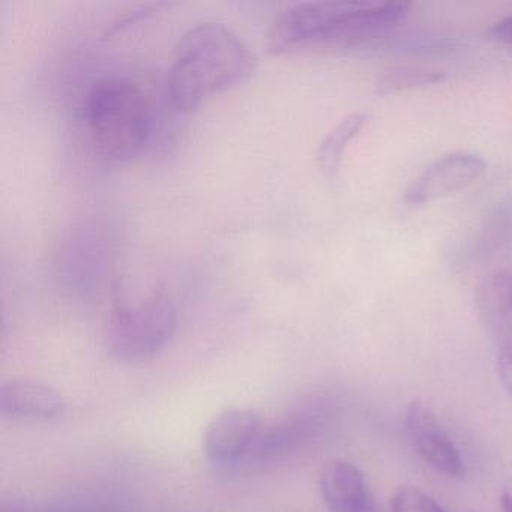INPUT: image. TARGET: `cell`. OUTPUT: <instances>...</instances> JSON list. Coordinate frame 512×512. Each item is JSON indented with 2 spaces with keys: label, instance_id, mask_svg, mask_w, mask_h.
I'll list each match as a JSON object with an SVG mask.
<instances>
[{
  "label": "cell",
  "instance_id": "cell-3",
  "mask_svg": "<svg viewBox=\"0 0 512 512\" xmlns=\"http://www.w3.org/2000/svg\"><path fill=\"white\" fill-rule=\"evenodd\" d=\"M83 113L92 145L107 163H128L145 148L151 134V109L139 86L130 80L95 83L86 95Z\"/></svg>",
  "mask_w": 512,
  "mask_h": 512
},
{
  "label": "cell",
  "instance_id": "cell-9",
  "mask_svg": "<svg viewBox=\"0 0 512 512\" xmlns=\"http://www.w3.org/2000/svg\"><path fill=\"white\" fill-rule=\"evenodd\" d=\"M65 413V400L50 386L28 380L0 385V415L16 421L50 422Z\"/></svg>",
  "mask_w": 512,
  "mask_h": 512
},
{
  "label": "cell",
  "instance_id": "cell-8",
  "mask_svg": "<svg viewBox=\"0 0 512 512\" xmlns=\"http://www.w3.org/2000/svg\"><path fill=\"white\" fill-rule=\"evenodd\" d=\"M319 487L331 512H380L364 473L350 461L326 463L320 472Z\"/></svg>",
  "mask_w": 512,
  "mask_h": 512
},
{
  "label": "cell",
  "instance_id": "cell-18",
  "mask_svg": "<svg viewBox=\"0 0 512 512\" xmlns=\"http://www.w3.org/2000/svg\"><path fill=\"white\" fill-rule=\"evenodd\" d=\"M500 508H502V512H512V479L503 485L502 493H500Z\"/></svg>",
  "mask_w": 512,
  "mask_h": 512
},
{
  "label": "cell",
  "instance_id": "cell-17",
  "mask_svg": "<svg viewBox=\"0 0 512 512\" xmlns=\"http://www.w3.org/2000/svg\"><path fill=\"white\" fill-rule=\"evenodd\" d=\"M491 37L500 43L511 44L512 46V16L499 20L496 25L491 28Z\"/></svg>",
  "mask_w": 512,
  "mask_h": 512
},
{
  "label": "cell",
  "instance_id": "cell-4",
  "mask_svg": "<svg viewBox=\"0 0 512 512\" xmlns=\"http://www.w3.org/2000/svg\"><path fill=\"white\" fill-rule=\"evenodd\" d=\"M176 329V307L166 286L131 299L115 287L107 346L110 355L124 364L154 359L169 343Z\"/></svg>",
  "mask_w": 512,
  "mask_h": 512
},
{
  "label": "cell",
  "instance_id": "cell-10",
  "mask_svg": "<svg viewBox=\"0 0 512 512\" xmlns=\"http://www.w3.org/2000/svg\"><path fill=\"white\" fill-rule=\"evenodd\" d=\"M317 427V415L310 412L295 413L269 427H263L245 463L265 466L283 460L302 445Z\"/></svg>",
  "mask_w": 512,
  "mask_h": 512
},
{
  "label": "cell",
  "instance_id": "cell-19",
  "mask_svg": "<svg viewBox=\"0 0 512 512\" xmlns=\"http://www.w3.org/2000/svg\"><path fill=\"white\" fill-rule=\"evenodd\" d=\"M470 512H478V511H470Z\"/></svg>",
  "mask_w": 512,
  "mask_h": 512
},
{
  "label": "cell",
  "instance_id": "cell-12",
  "mask_svg": "<svg viewBox=\"0 0 512 512\" xmlns=\"http://www.w3.org/2000/svg\"><path fill=\"white\" fill-rule=\"evenodd\" d=\"M0 512H118L107 506L71 505V503L40 502L28 499H4Z\"/></svg>",
  "mask_w": 512,
  "mask_h": 512
},
{
  "label": "cell",
  "instance_id": "cell-14",
  "mask_svg": "<svg viewBox=\"0 0 512 512\" xmlns=\"http://www.w3.org/2000/svg\"><path fill=\"white\" fill-rule=\"evenodd\" d=\"M167 7H169V4L158 2V4H146L133 8V10L127 11V13L119 16L118 19L110 25V28H107V31L104 32L103 38H106V40L107 38H112L113 35L119 34V32L124 31L128 26L142 22L143 19H148V17L155 16L158 11Z\"/></svg>",
  "mask_w": 512,
  "mask_h": 512
},
{
  "label": "cell",
  "instance_id": "cell-16",
  "mask_svg": "<svg viewBox=\"0 0 512 512\" xmlns=\"http://www.w3.org/2000/svg\"><path fill=\"white\" fill-rule=\"evenodd\" d=\"M499 370L503 385L512 397V347H502L499 350Z\"/></svg>",
  "mask_w": 512,
  "mask_h": 512
},
{
  "label": "cell",
  "instance_id": "cell-5",
  "mask_svg": "<svg viewBox=\"0 0 512 512\" xmlns=\"http://www.w3.org/2000/svg\"><path fill=\"white\" fill-rule=\"evenodd\" d=\"M262 430V419L253 410L241 407L223 410L206 428L203 452L209 463L220 469L239 466L247 461Z\"/></svg>",
  "mask_w": 512,
  "mask_h": 512
},
{
  "label": "cell",
  "instance_id": "cell-6",
  "mask_svg": "<svg viewBox=\"0 0 512 512\" xmlns=\"http://www.w3.org/2000/svg\"><path fill=\"white\" fill-rule=\"evenodd\" d=\"M485 163L481 157L466 152L445 155L428 166L406 190L412 205L433 202L451 196L481 178Z\"/></svg>",
  "mask_w": 512,
  "mask_h": 512
},
{
  "label": "cell",
  "instance_id": "cell-15",
  "mask_svg": "<svg viewBox=\"0 0 512 512\" xmlns=\"http://www.w3.org/2000/svg\"><path fill=\"white\" fill-rule=\"evenodd\" d=\"M440 77L434 73H424V71H398V73L391 74L385 80L383 86L388 88H403V86L425 85V83L437 82Z\"/></svg>",
  "mask_w": 512,
  "mask_h": 512
},
{
  "label": "cell",
  "instance_id": "cell-13",
  "mask_svg": "<svg viewBox=\"0 0 512 512\" xmlns=\"http://www.w3.org/2000/svg\"><path fill=\"white\" fill-rule=\"evenodd\" d=\"M391 512H446L433 497L416 487L401 485L391 497Z\"/></svg>",
  "mask_w": 512,
  "mask_h": 512
},
{
  "label": "cell",
  "instance_id": "cell-1",
  "mask_svg": "<svg viewBox=\"0 0 512 512\" xmlns=\"http://www.w3.org/2000/svg\"><path fill=\"white\" fill-rule=\"evenodd\" d=\"M254 70L256 56L232 29L200 23L176 46L167 77L170 101L179 112H193L206 98L245 82Z\"/></svg>",
  "mask_w": 512,
  "mask_h": 512
},
{
  "label": "cell",
  "instance_id": "cell-11",
  "mask_svg": "<svg viewBox=\"0 0 512 512\" xmlns=\"http://www.w3.org/2000/svg\"><path fill=\"white\" fill-rule=\"evenodd\" d=\"M365 121H367V118L361 113L347 116L325 137L319 151H317V163L326 175L331 176L337 172L347 146L358 136L359 131L365 125Z\"/></svg>",
  "mask_w": 512,
  "mask_h": 512
},
{
  "label": "cell",
  "instance_id": "cell-2",
  "mask_svg": "<svg viewBox=\"0 0 512 512\" xmlns=\"http://www.w3.org/2000/svg\"><path fill=\"white\" fill-rule=\"evenodd\" d=\"M407 2H301L278 14L269 29L272 53L301 47H349L394 28Z\"/></svg>",
  "mask_w": 512,
  "mask_h": 512
},
{
  "label": "cell",
  "instance_id": "cell-7",
  "mask_svg": "<svg viewBox=\"0 0 512 512\" xmlns=\"http://www.w3.org/2000/svg\"><path fill=\"white\" fill-rule=\"evenodd\" d=\"M406 428L419 457L442 475L458 478L464 473L463 458L451 437L439 427L433 410L413 400L406 413Z\"/></svg>",
  "mask_w": 512,
  "mask_h": 512
}]
</instances>
